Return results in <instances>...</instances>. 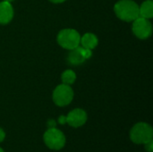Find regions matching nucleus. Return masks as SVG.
Returning <instances> with one entry per match:
<instances>
[{
	"mask_svg": "<svg viewBox=\"0 0 153 152\" xmlns=\"http://www.w3.org/2000/svg\"><path fill=\"white\" fill-rule=\"evenodd\" d=\"M117 16L125 22H134L140 16L139 5L133 0H120L114 6Z\"/></svg>",
	"mask_w": 153,
	"mask_h": 152,
	"instance_id": "obj_1",
	"label": "nucleus"
},
{
	"mask_svg": "<svg viewBox=\"0 0 153 152\" xmlns=\"http://www.w3.org/2000/svg\"><path fill=\"white\" fill-rule=\"evenodd\" d=\"M152 127L146 123H138L130 131V139L136 144H145L152 140Z\"/></svg>",
	"mask_w": 153,
	"mask_h": 152,
	"instance_id": "obj_2",
	"label": "nucleus"
},
{
	"mask_svg": "<svg viewBox=\"0 0 153 152\" xmlns=\"http://www.w3.org/2000/svg\"><path fill=\"white\" fill-rule=\"evenodd\" d=\"M81 40V36L74 29H64L57 35V42L58 44L69 50H73L79 47Z\"/></svg>",
	"mask_w": 153,
	"mask_h": 152,
	"instance_id": "obj_3",
	"label": "nucleus"
},
{
	"mask_svg": "<svg viewBox=\"0 0 153 152\" xmlns=\"http://www.w3.org/2000/svg\"><path fill=\"white\" fill-rule=\"evenodd\" d=\"M43 140L45 144L50 150L54 151L61 150L65 145V136L56 127L48 128V130L46 131L43 135Z\"/></svg>",
	"mask_w": 153,
	"mask_h": 152,
	"instance_id": "obj_4",
	"label": "nucleus"
},
{
	"mask_svg": "<svg viewBox=\"0 0 153 152\" xmlns=\"http://www.w3.org/2000/svg\"><path fill=\"white\" fill-rule=\"evenodd\" d=\"M74 99V90L67 84L58 85L53 92V100L58 107L69 105Z\"/></svg>",
	"mask_w": 153,
	"mask_h": 152,
	"instance_id": "obj_5",
	"label": "nucleus"
},
{
	"mask_svg": "<svg viewBox=\"0 0 153 152\" xmlns=\"http://www.w3.org/2000/svg\"><path fill=\"white\" fill-rule=\"evenodd\" d=\"M132 30L137 38L145 39L151 37L152 33V25L148 19L139 16L134 21Z\"/></svg>",
	"mask_w": 153,
	"mask_h": 152,
	"instance_id": "obj_6",
	"label": "nucleus"
},
{
	"mask_svg": "<svg viewBox=\"0 0 153 152\" xmlns=\"http://www.w3.org/2000/svg\"><path fill=\"white\" fill-rule=\"evenodd\" d=\"M66 118V123L74 128L82 126L86 121H87V114L83 109L81 108H76L72 110L67 116H65Z\"/></svg>",
	"mask_w": 153,
	"mask_h": 152,
	"instance_id": "obj_7",
	"label": "nucleus"
},
{
	"mask_svg": "<svg viewBox=\"0 0 153 152\" xmlns=\"http://www.w3.org/2000/svg\"><path fill=\"white\" fill-rule=\"evenodd\" d=\"M13 17V9L11 3L3 1L0 3V24H6Z\"/></svg>",
	"mask_w": 153,
	"mask_h": 152,
	"instance_id": "obj_8",
	"label": "nucleus"
},
{
	"mask_svg": "<svg viewBox=\"0 0 153 152\" xmlns=\"http://www.w3.org/2000/svg\"><path fill=\"white\" fill-rule=\"evenodd\" d=\"M80 44H82V47L83 48L87 49H93L98 45V38L96 35L92 33H86L84 34L80 40Z\"/></svg>",
	"mask_w": 153,
	"mask_h": 152,
	"instance_id": "obj_9",
	"label": "nucleus"
},
{
	"mask_svg": "<svg viewBox=\"0 0 153 152\" xmlns=\"http://www.w3.org/2000/svg\"><path fill=\"white\" fill-rule=\"evenodd\" d=\"M139 14L141 17L150 19L153 16V2L152 0L144 1L139 7Z\"/></svg>",
	"mask_w": 153,
	"mask_h": 152,
	"instance_id": "obj_10",
	"label": "nucleus"
},
{
	"mask_svg": "<svg viewBox=\"0 0 153 152\" xmlns=\"http://www.w3.org/2000/svg\"><path fill=\"white\" fill-rule=\"evenodd\" d=\"M69 60L72 64L77 65L82 63L85 58L82 56V47H76L73 49V52L69 56Z\"/></svg>",
	"mask_w": 153,
	"mask_h": 152,
	"instance_id": "obj_11",
	"label": "nucleus"
},
{
	"mask_svg": "<svg viewBox=\"0 0 153 152\" xmlns=\"http://www.w3.org/2000/svg\"><path fill=\"white\" fill-rule=\"evenodd\" d=\"M61 79H62V82H63L64 84L70 85V84H73L75 82V80H76V74L72 70H66V71H65L62 73Z\"/></svg>",
	"mask_w": 153,
	"mask_h": 152,
	"instance_id": "obj_12",
	"label": "nucleus"
},
{
	"mask_svg": "<svg viewBox=\"0 0 153 152\" xmlns=\"http://www.w3.org/2000/svg\"><path fill=\"white\" fill-rule=\"evenodd\" d=\"M144 149L147 152H153V141L151 140L150 142L144 144Z\"/></svg>",
	"mask_w": 153,
	"mask_h": 152,
	"instance_id": "obj_13",
	"label": "nucleus"
},
{
	"mask_svg": "<svg viewBox=\"0 0 153 152\" xmlns=\"http://www.w3.org/2000/svg\"><path fill=\"white\" fill-rule=\"evenodd\" d=\"M56 122L54 121V120H49L48 122V128H54V127H56Z\"/></svg>",
	"mask_w": 153,
	"mask_h": 152,
	"instance_id": "obj_14",
	"label": "nucleus"
},
{
	"mask_svg": "<svg viewBox=\"0 0 153 152\" xmlns=\"http://www.w3.org/2000/svg\"><path fill=\"white\" fill-rule=\"evenodd\" d=\"M4 138H5V133L4 132V130L0 128V142H2L4 140Z\"/></svg>",
	"mask_w": 153,
	"mask_h": 152,
	"instance_id": "obj_15",
	"label": "nucleus"
},
{
	"mask_svg": "<svg viewBox=\"0 0 153 152\" xmlns=\"http://www.w3.org/2000/svg\"><path fill=\"white\" fill-rule=\"evenodd\" d=\"M58 123L59 124H61V125H64V124H65L66 123V118H65V116H60L59 117V119H58Z\"/></svg>",
	"mask_w": 153,
	"mask_h": 152,
	"instance_id": "obj_16",
	"label": "nucleus"
},
{
	"mask_svg": "<svg viewBox=\"0 0 153 152\" xmlns=\"http://www.w3.org/2000/svg\"><path fill=\"white\" fill-rule=\"evenodd\" d=\"M49 1H51V2H53V3H63V2L65 1V0H49Z\"/></svg>",
	"mask_w": 153,
	"mask_h": 152,
	"instance_id": "obj_17",
	"label": "nucleus"
},
{
	"mask_svg": "<svg viewBox=\"0 0 153 152\" xmlns=\"http://www.w3.org/2000/svg\"><path fill=\"white\" fill-rule=\"evenodd\" d=\"M4 1H6V2H9V3H11L12 1H13V0H4Z\"/></svg>",
	"mask_w": 153,
	"mask_h": 152,
	"instance_id": "obj_18",
	"label": "nucleus"
},
{
	"mask_svg": "<svg viewBox=\"0 0 153 152\" xmlns=\"http://www.w3.org/2000/svg\"><path fill=\"white\" fill-rule=\"evenodd\" d=\"M0 152H4V151H3V150H2V149L0 148Z\"/></svg>",
	"mask_w": 153,
	"mask_h": 152,
	"instance_id": "obj_19",
	"label": "nucleus"
}]
</instances>
